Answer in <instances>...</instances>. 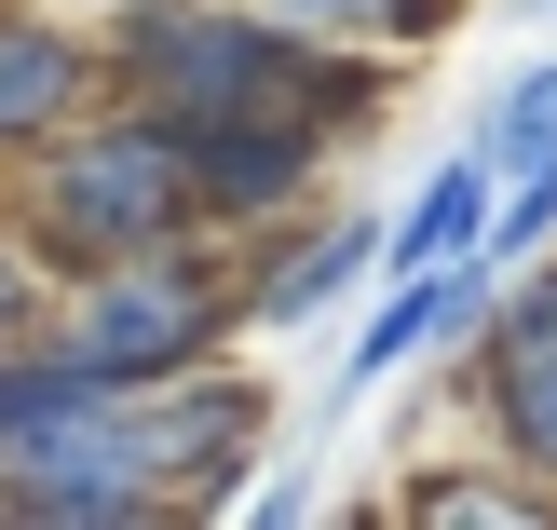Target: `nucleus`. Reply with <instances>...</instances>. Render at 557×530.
<instances>
[{
    "mask_svg": "<svg viewBox=\"0 0 557 530\" xmlns=\"http://www.w3.org/2000/svg\"><path fill=\"white\" fill-rule=\"evenodd\" d=\"M14 218L41 232L54 272H109V259H150V245H190V232H205L177 123L136 109L123 82H109L69 136H41V150L14 163Z\"/></svg>",
    "mask_w": 557,
    "mask_h": 530,
    "instance_id": "nucleus-2",
    "label": "nucleus"
},
{
    "mask_svg": "<svg viewBox=\"0 0 557 530\" xmlns=\"http://www.w3.org/2000/svg\"><path fill=\"white\" fill-rule=\"evenodd\" d=\"M54 14H96V27H109V14H123V0H54Z\"/></svg>",
    "mask_w": 557,
    "mask_h": 530,
    "instance_id": "nucleus-15",
    "label": "nucleus"
},
{
    "mask_svg": "<svg viewBox=\"0 0 557 530\" xmlns=\"http://www.w3.org/2000/svg\"><path fill=\"white\" fill-rule=\"evenodd\" d=\"M408 517H435V530H544L557 490L531 463H435V477H408Z\"/></svg>",
    "mask_w": 557,
    "mask_h": 530,
    "instance_id": "nucleus-10",
    "label": "nucleus"
},
{
    "mask_svg": "<svg viewBox=\"0 0 557 530\" xmlns=\"http://www.w3.org/2000/svg\"><path fill=\"white\" fill-rule=\"evenodd\" d=\"M476 150H490V177H504V163H544V150H557V54H531V69H517L504 96H490V136H476Z\"/></svg>",
    "mask_w": 557,
    "mask_h": 530,
    "instance_id": "nucleus-14",
    "label": "nucleus"
},
{
    "mask_svg": "<svg viewBox=\"0 0 557 530\" xmlns=\"http://www.w3.org/2000/svg\"><path fill=\"white\" fill-rule=\"evenodd\" d=\"M96 96H109V41H96V14L0 0V177H14L41 136H69Z\"/></svg>",
    "mask_w": 557,
    "mask_h": 530,
    "instance_id": "nucleus-6",
    "label": "nucleus"
},
{
    "mask_svg": "<svg viewBox=\"0 0 557 530\" xmlns=\"http://www.w3.org/2000/svg\"><path fill=\"white\" fill-rule=\"evenodd\" d=\"M177 150H190L205 232L218 245H259V232H286V218L326 190L341 123H313V109H218V123H177Z\"/></svg>",
    "mask_w": 557,
    "mask_h": 530,
    "instance_id": "nucleus-4",
    "label": "nucleus"
},
{
    "mask_svg": "<svg viewBox=\"0 0 557 530\" xmlns=\"http://www.w3.org/2000/svg\"><path fill=\"white\" fill-rule=\"evenodd\" d=\"M259 14H272V27H299V41H341V54H395V69H408V54H422L435 27L462 14V0H259Z\"/></svg>",
    "mask_w": 557,
    "mask_h": 530,
    "instance_id": "nucleus-11",
    "label": "nucleus"
},
{
    "mask_svg": "<svg viewBox=\"0 0 557 530\" xmlns=\"http://www.w3.org/2000/svg\"><path fill=\"white\" fill-rule=\"evenodd\" d=\"M109 82L163 123H218V109H313V123H381L395 54H341L272 27L259 0H123L109 14Z\"/></svg>",
    "mask_w": 557,
    "mask_h": 530,
    "instance_id": "nucleus-1",
    "label": "nucleus"
},
{
    "mask_svg": "<svg viewBox=\"0 0 557 530\" xmlns=\"http://www.w3.org/2000/svg\"><path fill=\"white\" fill-rule=\"evenodd\" d=\"M381 272V218H313V232L259 245V272H245V326H313L326 299H354Z\"/></svg>",
    "mask_w": 557,
    "mask_h": 530,
    "instance_id": "nucleus-8",
    "label": "nucleus"
},
{
    "mask_svg": "<svg viewBox=\"0 0 557 530\" xmlns=\"http://www.w3.org/2000/svg\"><path fill=\"white\" fill-rule=\"evenodd\" d=\"M232 326H245V272H232V245H218V232L150 245V259H109V272H69V299H54V341H69L109 395L218 368Z\"/></svg>",
    "mask_w": 557,
    "mask_h": 530,
    "instance_id": "nucleus-3",
    "label": "nucleus"
},
{
    "mask_svg": "<svg viewBox=\"0 0 557 530\" xmlns=\"http://www.w3.org/2000/svg\"><path fill=\"white\" fill-rule=\"evenodd\" d=\"M544 245H557V150L490 177V232H476V259H490V272H517V259H544Z\"/></svg>",
    "mask_w": 557,
    "mask_h": 530,
    "instance_id": "nucleus-12",
    "label": "nucleus"
},
{
    "mask_svg": "<svg viewBox=\"0 0 557 530\" xmlns=\"http://www.w3.org/2000/svg\"><path fill=\"white\" fill-rule=\"evenodd\" d=\"M490 286H504L490 259H449V272H381V313L354 326V354H341V395H381L395 368H422L449 326H476V313H490Z\"/></svg>",
    "mask_w": 557,
    "mask_h": 530,
    "instance_id": "nucleus-7",
    "label": "nucleus"
},
{
    "mask_svg": "<svg viewBox=\"0 0 557 530\" xmlns=\"http://www.w3.org/2000/svg\"><path fill=\"white\" fill-rule=\"evenodd\" d=\"M476 232H490V150H462L381 218V272H449V259H476Z\"/></svg>",
    "mask_w": 557,
    "mask_h": 530,
    "instance_id": "nucleus-9",
    "label": "nucleus"
},
{
    "mask_svg": "<svg viewBox=\"0 0 557 530\" xmlns=\"http://www.w3.org/2000/svg\"><path fill=\"white\" fill-rule=\"evenodd\" d=\"M54 299H69V272H54V259H41V232L0 205V354H14V341H41V326H54Z\"/></svg>",
    "mask_w": 557,
    "mask_h": 530,
    "instance_id": "nucleus-13",
    "label": "nucleus"
},
{
    "mask_svg": "<svg viewBox=\"0 0 557 530\" xmlns=\"http://www.w3.org/2000/svg\"><path fill=\"white\" fill-rule=\"evenodd\" d=\"M476 408L504 435V463H531L557 490V245L490 286V313H476Z\"/></svg>",
    "mask_w": 557,
    "mask_h": 530,
    "instance_id": "nucleus-5",
    "label": "nucleus"
}]
</instances>
